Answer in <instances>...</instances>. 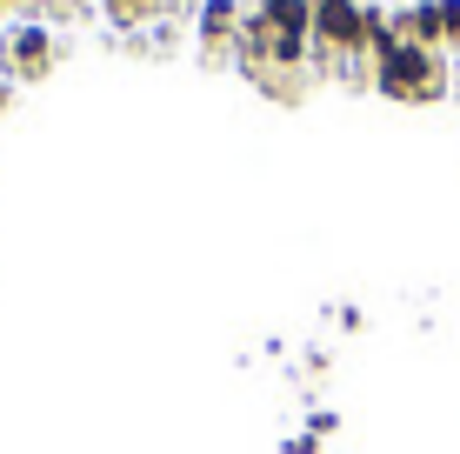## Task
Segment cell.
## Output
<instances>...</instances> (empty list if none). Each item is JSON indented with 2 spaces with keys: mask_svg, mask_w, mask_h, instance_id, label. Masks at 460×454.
<instances>
[{
  "mask_svg": "<svg viewBox=\"0 0 460 454\" xmlns=\"http://www.w3.org/2000/svg\"><path fill=\"white\" fill-rule=\"evenodd\" d=\"M334 428H341V414H334V408H314V414H307V434H321V441H327Z\"/></svg>",
  "mask_w": 460,
  "mask_h": 454,
  "instance_id": "8",
  "label": "cell"
},
{
  "mask_svg": "<svg viewBox=\"0 0 460 454\" xmlns=\"http://www.w3.org/2000/svg\"><path fill=\"white\" fill-rule=\"evenodd\" d=\"M367 54V0H321L314 7V60H341L347 74H360Z\"/></svg>",
  "mask_w": 460,
  "mask_h": 454,
  "instance_id": "2",
  "label": "cell"
},
{
  "mask_svg": "<svg viewBox=\"0 0 460 454\" xmlns=\"http://www.w3.org/2000/svg\"><path fill=\"white\" fill-rule=\"evenodd\" d=\"M253 7L267 13L274 34H307L314 40V7H307V0H253Z\"/></svg>",
  "mask_w": 460,
  "mask_h": 454,
  "instance_id": "6",
  "label": "cell"
},
{
  "mask_svg": "<svg viewBox=\"0 0 460 454\" xmlns=\"http://www.w3.org/2000/svg\"><path fill=\"white\" fill-rule=\"evenodd\" d=\"M454 93H460V60H454Z\"/></svg>",
  "mask_w": 460,
  "mask_h": 454,
  "instance_id": "11",
  "label": "cell"
},
{
  "mask_svg": "<svg viewBox=\"0 0 460 454\" xmlns=\"http://www.w3.org/2000/svg\"><path fill=\"white\" fill-rule=\"evenodd\" d=\"M288 454H321V434H294V441H288Z\"/></svg>",
  "mask_w": 460,
  "mask_h": 454,
  "instance_id": "10",
  "label": "cell"
},
{
  "mask_svg": "<svg viewBox=\"0 0 460 454\" xmlns=\"http://www.w3.org/2000/svg\"><path fill=\"white\" fill-rule=\"evenodd\" d=\"M394 34L414 40V47H440L447 54V27H440V0H407L401 13H394Z\"/></svg>",
  "mask_w": 460,
  "mask_h": 454,
  "instance_id": "4",
  "label": "cell"
},
{
  "mask_svg": "<svg viewBox=\"0 0 460 454\" xmlns=\"http://www.w3.org/2000/svg\"><path fill=\"white\" fill-rule=\"evenodd\" d=\"M440 27H447V47H460V0H440Z\"/></svg>",
  "mask_w": 460,
  "mask_h": 454,
  "instance_id": "9",
  "label": "cell"
},
{
  "mask_svg": "<svg viewBox=\"0 0 460 454\" xmlns=\"http://www.w3.org/2000/svg\"><path fill=\"white\" fill-rule=\"evenodd\" d=\"M374 87L387 93V101H407V107H427V101H440V93H454V67H447V54L440 47H414V40H380L374 47Z\"/></svg>",
  "mask_w": 460,
  "mask_h": 454,
  "instance_id": "1",
  "label": "cell"
},
{
  "mask_svg": "<svg viewBox=\"0 0 460 454\" xmlns=\"http://www.w3.org/2000/svg\"><path fill=\"white\" fill-rule=\"evenodd\" d=\"M307 7H321V0H307Z\"/></svg>",
  "mask_w": 460,
  "mask_h": 454,
  "instance_id": "12",
  "label": "cell"
},
{
  "mask_svg": "<svg viewBox=\"0 0 460 454\" xmlns=\"http://www.w3.org/2000/svg\"><path fill=\"white\" fill-rule=\"evenodd\" d=\"M241 0H200V7H194V34H200V47H208V54H214V47H234V34H241Z\"/></svg>",
  "mask_w": 460,
  "mask_h": 454,
  "instance_id": "5",
  "label": "cell"
},
{
  "mask_svg": "<svg viewBox=\"0 0 460 454\" xmlns=\"http://www.w3.org/2000/svg\"><path fill=\"white\" fill-rule=\"evenodd\" d=\"M101 7H107V21H114V27H140V21H154L161 0H101Z\"/></svg>",
  "mask_w": 460,
  "mask_h": 454,
  "instance_id": "7",
  "label": "cell"
},
{
  "mask_svg": "<svg viewBox=\"0 0 460 454\" xmlns=\"http://www.w3.org/2000/svg\"><path fill=\"white\" fill-rule=\"evenodd\" d=\"M54 34H47V21H21L7 40H0V60H7L13 81H47V67H54Z\"/></svg>",
  "mask_w": 460,
  "mask_h": 454,
  "instance_id": "3",
  "label": "cell"
}]
</instances>
